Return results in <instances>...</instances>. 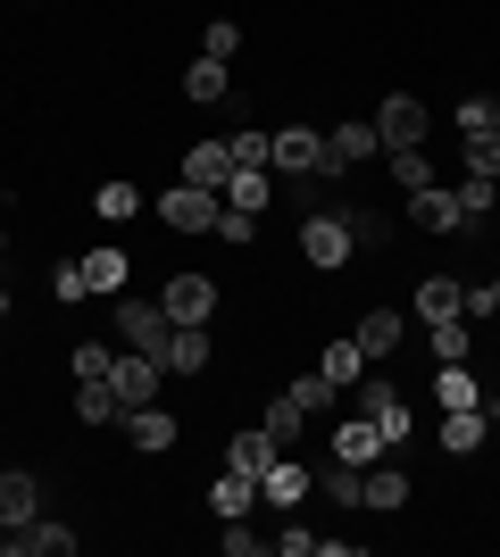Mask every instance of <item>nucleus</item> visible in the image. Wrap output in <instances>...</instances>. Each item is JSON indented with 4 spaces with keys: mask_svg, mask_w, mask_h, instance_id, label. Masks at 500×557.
I'll return each instance as SVG.
<instances>
[{
    "mask_svg": "<svg viewBox=\"0 0 500 557\" xmlns=\"http://www.w3.org/2000/svg\"><path fill=\"white\" fill-rule=\"evenodd\" d=\"M225 557H259V533H251L242 516H225Z\"/></svg>",
    "mask_w": 500,
    "mask_h": 557,
    "instance_id": "nucleus-43",
    "label": "nucleus"
},
{
    "mask_svg": "<svg viewBox=\"0 0 500 557\" xmlns=\"http://www.w3.org/2000/svg\"><path fill=\"white\" fill-rule=\"evenodd\" d=\"M467 175L500 184V134H492V125H484V134H467Z\"/></svg>",
    "mask_w": 500,
    "mask_h": 557,
    "instance_id": "nucleus-33",
    "label": "nucleus"
},
{
    "mask_svg": "<svg viewBox=\"0 0 500 557\" xmlns=\"http://www.w3.org/2000/svg\"><path fill=\"white\" fill-rule=\"evenodd\" d=\"M426 342H434V358H442V367H459L476 333H467V325H459V317H451V325H426Z\"/></svg>",
    "mask_w": 500,
    "mask_h": 557,
    "instance_id": "nucleus-35",
    "label": "nucleus"
},
{
    "mask_svg": "<svg viewBox=\"0 0 500 557\" xmlns=\"http://www.w3.org/2000/svg\"><path fill=\"white\" fill-rule=\"evenodd\" d=\"M358 349H367V367H376V358H392V349L408 342V317L401 308H367V317H358V333H351Z\"/></svg>",
    "mask_w": 500,
    "mask_h": 557,
    "instance_id": "nucleus-10",
    "label": "nucleus"
},
{
    "mask_svg": "<svg viewBox=\"0 0 500 557\" xmlns=\"http://www.w3.org/2000/svg\"><path fill=\"white\" fill-rule=\"evenodd\" d=\"M467 317H500V275H492V283H476V292H467Z\"/></svg>",
    "mask_w": 500,
    "mask_h": 557,
    "instance_id": "nucleus-45",
    "label": "nucleus"
},
{
    "mask_svg": "<svg viewBox=\"0 0 500 557\" xmlns=\"http://www.w3.org/2000/svg\"><path fill=\"white\" fill-rule=\"evenodd\" d=\"M417 317H426V325H451V317H467V283L426 275V283H417Z\"/></svg>",
    "mask_w": 500,
    "mask_h": 557,
    "instance_id": "nucleus-15",
    "label": "nucleus"
},
{
    "mask_svg": "<svg viewBox=\"0 0 500 557\" xmlns=\"http://www.w3.org/2000/svg\"><path fill=\"white\" fill-rule=\"evenodd\" d=\"M317 374H326L333 392H351L358 374H367V349H358V342H326V349H317Z\"/></svg>",
    "mask_w": 500,
    "mask_h": 557,
    "instance_id": "nucleus-22",
    "label": "nucleus"
},
{
    "mask_svg": "<svg viewBox=\"0 0 500 557\" xmlns=\"http://www.w3.org/2000/svg\"><path fill=\"white\" fill-rule=\"evenodd\" d=\"M351 250H358V242H351V225H342V209H317L309 225H301V258L326 267V275H333V267H351Z\"/></svg>",
    "mask_w": 500,
    "mask_h": 557,
    "instance_id": "nucleus-4",
    "label": "nucleus"
},
{
    "mask_svg": "<svg viewBox=\"0 0 500 557\" xmlns=\"http://www.w3.org/2000/svg\"><path fill=\"white\" fill-rule=\"evenodd\" d=\"M367 508H383V516L408 508V474L401 466H367Z\"/></svg>",
    "mask_w": 500,
    "mask_h": 557,
    "instance_id": "nucleus-27",
    "label": "nucleus"
},
{
    "mask_svg": "<svg viewBox=\"0 0 500 557\" xmlns=\"http://www.w3.org/2000/svg\"><path fill=\"white\" fill-rule=\"evenodd\" d=\"M159 308H167V325H209V317H217V283L192 275V267H175L167 292H159Z\"/></svg>",
    "mask_w": 500,
    "mask_h": 557,
    "instance_id": "nucleus-2",
    "label": "nucleus"
},
{
    "mask_svg": "<svg viewBox=\"0 0 500 557\" xmlns=\"http://www.w3.org/2000/svg\"><path fill=\"white\" fill-rule=\"evenodd\" d=\"M159 367H167V374H200V367H209V333H200V325H175Z\"/></svg>",
    "mask_w": 500,
    "mask_h": 557,
    "instance_id": "nucleus-21",
    "label": "nucleus"
},
{
    "mask_svg": "<svg viewBox=\"0 0 500 557\" xmlns=\"http://www.w3.org/2000/svg\"><path fill=\"white\" fill-rule=\"evenodd\" d=\"M383 141H376V116H351V125H333L326 134V166L317 175H351V166H367Z\"/></svg>",
    "mask_w": 500,
    "mask_h": 557,
    "instance_id": "nucleus-5",
    "label": "nucleus"
},
{
    "mask_svg": "<svg viewBox=\"0 0 500 557\" xmlns=\"http://www.w3.org/2000/svg\"><path fill=\"white\" fill-rule=\"evenodd\" d=\"M200 50H209V59H234V50H242V25H234V17H209V34H200Z\"/></svg>",
    "mask_w": 500,
    "mask_h": 557,
    "instance_id": "nucleus-40",
    "label": "nucleus"
},
{
    "mask_svg": "<svg viewBox=\"0 0 500 557\" xmlns=\"http://www.w3.org/2000/svg\"><path fill=\"white\" fill-rule=\"evenodd\" d=\"M125 442L134 449H150V458H159V449H175V417H167V408H125Z\"/></svg>",
    "mask_w": 500,
    "mask_h": 557,
    "instance_id": "nucleus-16",
    "label": "nucleus"
},
{
    "mask_svg": "<svg viewBox=\"0 0 500 557\" xmlns=\"http://www.w3.org/2000/svg\"><path fill=\"white\" fill-rule=\"evenodd\" d=\"M333 458H342V466H376V458H383V433H376L367 417L333 424Z\"/></svg>",
    "mask_w": 500,
    "mask_h": 557,
    "instance_id": "nucleus-20",
    "label": "nucleus"
},
{
    "mask_svg": "<svg viewBox=\"0 0 500 557\" xmlns=\"http://www.w3.org/2000/svg\"><path fill=\"white\" fill-rule=\"evenodd\" d=\"M292 399H301V408H309V417H317V408H333V399H342V392H333L326 374H301V383H292Z\"/></svg>",
    "mask_w": 500,
    "mask_h": 557,
    "instance_id": "nucleus-41",
    "label": "nucleus"
},
{
    "mask_svg": "<svg viewBox=\"0 0 500 557\" xmlns=\"http://www.w3.org/2000/svg\"><path fill=\"white\" fill-rule=\"evenodd\" d=\"M492 134H500V100H492Z\"/></svg>",
    "mask_w": 500,
    "mask_h": 557,
    "instance_id": "nucleus-48",
    "label": "nucleus"
},
{
    "mask_svg": "<svg viewBox=\"0 0 500 557\" xmlns=\"http://www.w3.org/2000/svg\"><path fill=\"white\" fill-rule=\"evenodd\" d=\"M333 209H342V225H351L358 250H367V242H383V216H376V209H358V200H333Z\"/></svg>",
    "mask_w": 500,
    "mask_h": 557,
    "instance_id": "nucleus-37",
    "label": "nucleus"
},
{
    "mask_svg": "<svg viewBox=\"0 0 500 557\" xmlns=\"http://www.w3.org/2000/svg\"><path fill=\"white\" fill-rule=\"evenodd\" d=\"M251 491H259V474H234V466H225V483L209 491V508L217 516H251Z\"/></svg>",
    "mask_w": 500,
    "mask_h": 557,
    "instance_id": "nucleus-30",
    "label": "nucleus"
},
{
    "mask_svg": "<svg viewBox=\"0 0 500 557\" xmlns=\"http://www.w3.org/2000/svg\"><path fill=\"white\" fill-rule=\"evenodd\" d=\"M492 200H500V191L484 184V175H467V184H459V216H467V225H476V216H492Z\"/></svg>",
    "mask_w": 500,
    "mask_h": 557,
    "instance_id": "nucleus-38",
    "label": "nucleus"
},
{
    "mask_svg": "<svg viewBox=\"0 0 500 557\" xmlns=\"http://www.w3.org/2000/svg\"><path fill=\"white\" fill-rule=\"evenodd\" d=\"M276 458H284V442H276L267 424H242L234 442H225V466H234V474H267Z\"/></svg>",
    "mask_w": 500,
    "mask_h": 557,
    "instance_id": "nucleus-11",
    "label": "nucleus"
},
{
    "mask_svg": "<svg viewBox=\"0 0 500 557\" xmlns=\"http://www.w3.org/2000/svg\"><path fill=\"white\" fill-rule=\"evenodd\" d=\"M159 383H167V367H159V358H143V349H125L118 367H109V392H118V417H125V408H143V399H159Z\"/></svg>",
    "mask_w": 500,
    "mask_h": 557,
    "instance_id": "nucleus-8",
    "label": "nucleus"
},
{
    "mask_svg": "<svg viewBox=\"0 0 500 557\" xmlns=\"http://www.w3.org/2000/svg\"><path fill=\"white\" fill-rule=\"evenodd\" d=\"M376 141H383V150H426V100L392 92V100H383V116H376Z\"/></svg>",
    "mask_w": 500,
    "mask_h": 557,
    "instance_id": "nucleus-6",
    "label": "nucleus"
},
{
    "mask_svg": "<svg viewBox=\"0 0 500 557\" xmlns=\"http://www.w3.org/2000/svg\"><path fill=\"white\" fill-rule=\"evenodd\" d=\"M276 549H284V557H309V549H317V533H301V524H284V533H276Z\"/></svg>",
    "mask_w": 500,
    "mask_h": 557,
    "instance_id": "nucleus-47",
    "label": "nucleus"
},
{
    "mask_svg": "<svg viewBox=\"0 0 500 557\" xmlns=\"http://www.w3.org/2000/svg\"><path fill=\"white\" fill-rule=\"evenodd\" d=\"M75 417H84V424H109V417H118V392H109V383H75Z\"/></svg>",
    "mask_w": 500,
    "mask_h": 557,
    "instance_id": "nucleus-34",
    "label": "nucleus"
},
{
    "mask_svg": "<svg viewBox=\"0 0 500 557\" xmlns=\"http://www.w3.org/2000/svg\"><path fill=\"white\" fill-rule=\"evenodd\" d=\"M217 200H225V209H251V216H259V209H267V166H234Z\"/></svg>",
    "mask_w": 500,
    "mask_h": 557,
    "instance_id": "nucleus-25",
    "label": "nucleus"
},
{
    "mask_svg": "<svg viewBox=\"0 0 500 557\" xmlns=\"http://www.w3.org/2000/svg\"><path fill=\"white\" fill-rule=\"evenodd\" d=\"M259 424H267V433H276L284 449H292V442H301V424H309V408H301V399L284 392V399H267V417H259Z\"/></svg>",
    "mask_w": 500,
    "mask_h": 557,
    "instance_id": "nucleus-28",
    "label": "nucleus"
},
{
    "mask_svg": "<svg viewBox=\"0 0 500 557\" xmlns=\"http://www.w3.org/2000/svg\"><path fill=\"white\" fill-rule=\"evenodd\" d=\"M217 209H225V200H217L209 184H175V191L159 200V216H167L175 233H209V225H217Z\"/></svg>",
    "mask_w": 500,
    "mask_h": 557,
    "instance_id": "nucleus-9",
    "label": "nucleus"
},
{
    "mask_svg": "<svg viewBox=\"0 0 500 557\" xmlns=\"http://www.w3.org/2000/svg\"><path fill=\"white\" fill-rule=\"evenodd\" d=\"M84 292H93V283H84V267H59V275H50V300H84Z\"/></svg>",
    "mask_w": 500,
    "mask_h": 557,
    "instance_id": "nucleus-42",
    "label": "nucleus"
},
{
    "mask_svg": "<svg viewBox=\"0 0 500 557\" xmlns=\"http://www.w3.org/2000/svg\"><path fill=\"white\" fill-rule=\"evenodd\" d=\"M75 267H84V283H93V292H118V283H125V250H84Z\"/></svg>",
    "mask_w": 500,
    "mask_h": 557,
    "instance_id": "nucleus-31",
    "label": "nucleus"
},
{
    "mask_svg": "<svg viewBox=\"0 0 500 557\" xmlns=\"http://www.w3.org/2000/svg\"><path fill=\"white\" fill-rule=\"evenodd\" d=\"M225 175H234V150H225V141H192V150H184V184L225 191Z\"/></svg>",
    "mask_w": 500,
    "mask_h": 557,
    "instance_id": "nucleus-18",
    "label": "nucleus"
},
{
    "mask_svg": "<svg viewBox=\"0 0 500 557\" xmlns=\"http://www.w3.org/2000/svg\"><path fill=\"white\" fill-rule=\"evenodd\" d=\"M267 166H276V175H301V184H317V166H326V134H309V125L267 134Z\"/></svg>",
    "mask_w": 500,
    "mask_h": 557,
    "instance_id": "nucleus-3",
    "label": "nucleus"
},
{
    "mask_svg": "<svg viewBox=\"0 0 500 557\" xmlns=\"http://www.w3.org/2000/svg\"><path fill=\"white\" fill-rule=\"evenodd\" d=\"M225 150H234V166H267V134H234Z\"/></svg>",
    "mask_w": 500,
    "mask_h": 557,
    "instance_id": "nucleus-44",
    "label": "nucleus"
},
{
    "mask_svg": "<svg viewBox=\"0 0 500 557\" xmlns=\"http://www.w3.org/2000/svg\"><path fill=\"white\" fill-rule=\"evenodd\" d=\"M34 516H42V483H34L25 466H9V474H0V533H9V524H34Z\"/></svg>",
    "mask_w": 500,
    "mask_h": 557,
    "instance_id": "nucleus-12",
    "label": "nucleus"
},
{
    "mask_svg": "<svg viewBox=\"0 0 500 557\" xmlns=\"http://www.w3.org/2000/svg\"><path fill=\"white\" fill-rule=\"evenodd\" d=\"M0 317H9V292H0Z\"/></svg>",
    "mask_w": 500,
    "mask_h": 557,
    "instance_id": "nucleus-50",
    "label": "nucleus"
},
{
    "mask_svg": "<svg viewBox=\"0 0 500 557\" xmlns=\"http://www.w3.org/2000/svg\"><path fill=\"white\" fill-rule=\"evenodd\" d=\"M484 433H492V408H442V449H451V458L484 449Z\"/></svg>",
    "mask_w": 500,
    "mask_h": 557,
    "instance_id": "nucleus-17",
    "label": "nucleus"
},
{
    "mask_svg": "<svg viewBox=\"0 0 500 557\" xmlns=\"http://www.w3.org/2000/svg\"><path fill=\"white\" fill-rule=\"evenodd\" d=\"M434 399H442V408H500V399L484 392L476 374H467V358H459V367H442V374H434Z\"/></svg>",
    "mask_w": 500,
    "mask_h": 557,
    "instance_id": "nucleus-19",
    "label": "nucleus"
},
{
    "mask_svg": "<svg viewBox=\"0 0 500 557\" xmlns=\"http://www.w3.org/2000/svg\"><path fill=\"white\" fill-rule=\"evenodd\" d=\"M492 125V100H459V134H484Z\"/></svg>",
    "mask_w": 500,
    "mask_h": 557,
    "instance_id": "nucleus-46",
    "label": "nucleus"
},
{
    "mask_svg": "<svg viewBox=\"0 0 500 557\" xmlns=\"http://www.w3.org/2000/svg\"><path fill=\"white\" fill-rule=\"evenodd\" d=\"M408 216H417L426 233H459V225H467V216H459V191H451V184H426V191H408Z\"/></svg>",
    "mask_w": 500,
    "mask_h": 557,
    "instance_id": "nucleus-13",
    "label": "nucleus"
},
{
    "mask_svg": "<svg viewBox=\"0 0 500 557\" xmlns=\"http://www.w3.org/2000/svg\"><path fill=\"white\" fill-rule=\"evenodd\" d=\"M167 333H175V325H167V308H159V300H125V308H118V342H125V349L167 358Z\"/></svg>",
    "mask_w": 500,
    "mask_h": 557,
    "instance_id": "nucleus-7",
    "label": "nucleus"
},
{
    "mask_svg": "<svg viewBox=\"0 0 500 557\" xmlns=\"http://www.w3.org/2000/svg\"><path fill=\"white\" fill-rule=\"evenodd\" d=\"M68 367H75V383H109V367H118V358H109L100 342H75V358H68Z\"/></svg>",
    "mask_w": 500,
    "mask_h": 557,
    "instance_id": "nucleus-36",
    "label": "nucleus"
},
{
    "mask_svg": "<svg viewBox=\"0 0 500 557\" xmlns=\"http://www.w3.org/2000/svg\"><path fill=\"white\" fill-rule=\"evenodd\" d=\"M259 491L267 499H276V508H301V499H309V466H292V458H276L259 474Z\"/></svg>",
    "mask_w": 500,
    "mask_h": 557,
    "instance_id": "nucleus-23",
    "label": "nucleus"
},
{
    "mask_svg": "<svg viewBox=\"0 0 500 557\" xmlns=\"http://www.w3.org/2000/svg\"><path fill=\"white\" fill-rule=\"evenodd\" d=\"M68 549H75L68 524H42V516H34V524H9V557H68Z\"/></svg>",
    "mask_w": 500,
    "mask_h": 557,
    "instance_id": "nucleus-14",
    "label": "nucleus"
},
{
    "mask_svg": "<svg viewBox=\"0 0 500 557\" xmlns=\"http://www.w3.org/2000/svg\"><path fill=\"white\" fill-rule=\"evenodd\" d=\"M0 258H9V233H0Z\"/></svg>",
    "mask_w": 500,
    "mask_h": 557,
    "instance_id": "nucleus-49",
    "label": "nucleus"
},
{
    "mask_svg": "<svg viewBox=\"0 0 500 557\" xmlns=\"http://www.w3.org/2000/svg\"><path fill=\"white\" fill-rule=\"evenodd\" d=\"M251 225H259V216H251V209H217V242H225V250H242V242H251Z\"/></svg>",
    "mask_w": 500,
    "mask_h": 557,
    "instance_id": "nucleus-39",
    "label": "nucleus"
},
{
    "mask_svg": "<svg viewBox=\"0 0 500 557\" xmlns=\"http://www.w3.org/2000/svg\"><path fill=\"white\" fill-rule=\"evenodd\" d=\"M326 499H333V508H367V466H342V458H333L326 466Z\"/></svg>",
    "mask_w": 500,
    "mask_h": 557,
    "instance_id": "nucleus-26",
    "label": "nucleus"
},
{
    "mask_svg": "<svg viewBox=\"0 0 500 557\" xmlns=\"http://www.w3.org/2000/svg\"><path fill=\"white\" fill-rule=\"evenodd\" d=\"M383 159H392V184H401V191H426V184H442L426 150H383Z\"/></svg>",
    "mask_w": 500,
    "mask_h": 557,
    "instance_id": "nucleus-29",
    "label": "nucleus"
},
{
    "mask_svg": "<svg viewBox=\"0 0 500 557\" xmlns=\"http://www.w3.org/2000/svg\"><path fill=\"white\" fill-rule=\"evenodd\" d=\"M184 100H200V109H217V100H225V59H209V50H200V59H192V67H184Z\"/></svg>",
    "mask_w": 500,
    "mask_h": 557,
    "instance_id": "nucleus-24",
    "label": "nucleus"
},
{
    "mask_svg": "<svg viewBox=\"0 0 500 557\" xmlns=\"http://www.w3.org/2000/svg\"><path fill=\"white\" fill-rule=\"evenodd\" d=\"M351 399H358V417H367V424L383 433V449L417 433V417H408V399L392 392V383H376V374H358V383H351Z\"/></svg>",
    "mask_w": 500,
    "mask_h": 557,
    "instance_id": "nucleus-1",
    "label": "nucleus"
},
{
    "mask_svg": "<svg viewBox=\"0 0 500 557\" xmlns=\"http://www.w3.org/2000/svg\"><path fill=\"white\" fill-rule=\"evenodd\" d=\"M93 209L109 216V225H125V216L143 209V191H134V184H125V175H118V184H100V191H93Z\"/></svg>",
    "mask_w": 500,
    "mask_h": 557,
    "instance_id": "nucleus-32",
    "label": "nucleus"
}]
</instances>
